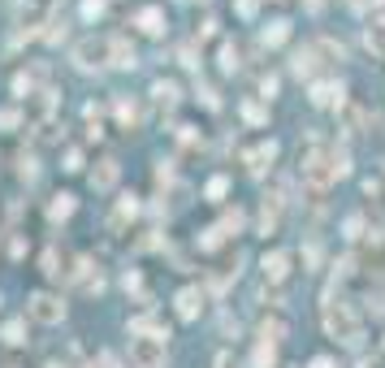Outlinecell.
<instances>
[{"label":"cell","mask_w":385,"mask_h":368,"mask_svg":"<svg viewBox=\"0 0 385 368\" xmlns=\"http://www.w3.org/2000/svg\"><path fill=\"white\" fill-rule=\"evenodd\" d=\"M273 156H278V143H273V139H268V143H260V147H251V152L243 156V161H247V169H251V174H264V169L273 165Z\"/></svg>","instance_id":"10"},{"label":"cell","mask_w":385,"mask_h":368,"mask_svg":"<svg viewBox=\"0 0 385 368\" xmlns=\"http://www.w3.org/2000/svg\"><path fill=\"white\" fill-rule=\"evenodd\" d=\"M48 368H70V364H61V359H52V364H48Z\"/></svg>","instance_id":"41"},{"label":"cell","mask_w":385,"mask_h":368,"mask_svg":"<svg viewBox=\"0 0 385 368\" xmlns=\"http://www.w3.org/2000/svg\"><path fill=\"white\" fill-rule=\"evenodd\" d=\"M74 65L78 70H104V65H113V43H108V39H83V43H74Z\"/></svg>","instance_id":"3"},{"label":"cell","mask_w":385,"mask_h":368,"mask_svg":"<svg viewBox=\"0 0 385 368\" xmlns=\"http://www.w3.org/2000/svg\"><path fill=\"white\" fill-rule=\"evenodd\" d=\"M273 91H278V78H273V74H264V78H260V95H264V100H268V95H273Z\"/></svg>","instance_id":"32"},{"label":"cell","mask_w":385,"mask_h":368,"mask_svg":"<svg viewBox=\"0 0 385 368\" xmlns=\"http://www.w3.org/2000/svg\"><path fill=\"white\" fill-rule=\"evenodd\" d=\"M290 334V321L282 317V312H268V317L260 321V338H268V342H282Z\"/></svg>","instance_id":"12"},{"label":"cell","mask_w":385,"mask_h":368,"mask_svg":"<svg viewBox=\"0 0 385 368\" xmlns=\"http://www.w3.org/2000/svg\"><path fill=\"white\" fill-rule=\"evenodd\" d=\"M70 213H74V195H65V191H61V195H52V204H48V217H52V221H65Z\"/></svg>","instance_id":"17"},{"label":"cell","mask_w":385,"mask_h":368,"mask_svg":"<svg viewBox=\"0 0 385 368\" xmlns=\"http://www.w3.org/2000/svg\"><path fill=\"white\" fill-rule=\"evenodd\" d=\"M122 286H126V290H143V278H139L135 269H126V278H122Z\"/></svg>","instance_id":"31"},{"label":"cell","mask_w":385,"mask_h":368,"mask_svg":"<svg viewBox=\"0 0 385 368\" xmlns=\"http://www.w3.org/2000/svg\"><path fill=\"white\" fill-rule=\"evenodd\" d=\"M359 368H385V359H364Z\"/></svg>","instance_id":"40"},{"label":"cell","mask_w":385,"mask_h":368,"mask_svg":"<svg viewBox=\"0 0 385 368\" xmlns=\"http://www.w3.org/2000/svg\"><path fill=\"white\" fill-rule=\"evenodd\" d=\"M130 217H139V195H122V199H117V213H113V221H108V226L122 230Z\"/></svg>","instance_id":"15"},{"label":"cell","mask_w":385,"mask_h":368,"mask_svg":"<svg viewBox=\"0 0 385 368\" xmlns=\"http://www.w3.org/2000/svg\"><path fill=\"white\" fill-rule=\"evenodd\" d=\"M130 368H164V338H135Z\"/></svg>","instance_id":"5"},{"label":"cell","mask_w":385,"mask_h":368,"mask_svg":"<svg viewBox=\"0 0 385 368\" xmlns=\"http://www.w3.org/2000/svg\"><path fill=\"white\" fill-rule=\"evenodd\" d=\"M243 117H247L251 126H264V122H268V113L260 109V104H255V100H243Z\"/></svg>","instance_id":"24"},{"label":"cell","mask_w":385,"mask_h":368,"mask_svg":"<svg viewBox=\"0 0 385 368\" xmlns=\"http://www.w3.org/2000/svg\"><path fill=\"white\" fill-rule=\"evenodd\" d=\"M108 43H113V65L117 70H135V61H139L135 57V43L126 35H108Z\"/></svg>","instance_id":"11"},{"label":"cell","mask_w":385,"mask_h":368,"mask_svg":"<svg viewBox=\"0 0 385 368\" xmlns=\"http://www.w3.org/2000/svg\"><path fill=\"white\" fill-rule=\"evenodd\" d=\"M273 359H278V342L260 338V342H255V368H273Z\"/></svg>","instance_id":"20"},{"label":"cell","mask_w":385,"mask_h":368,"mask_svg":"<svg viewBox=\"0 0 385 368\" xmlns=\"http://www.w3.org/2000/svg\"><path fill=\"white\" fill-rule=\"evenodd\" d=\"M278 221H282V199L268 195V199L260 204V234H273V230H278Z\"/></svg>","instance_id":"13"},{"label":"cell","mask_w":385,"mask_h":368,"mask_svg":"<svg viewBox=\"0 0 385 368\" xmlns=\"http://www.w3.org/2000/svg\"><path fill=\"white\" fill-rule=\"evenodd\" d=\"M43 273H48V278H57V273H61V256H57V247H48V251H43Z\"/></svg>","instance_id":"26"},{"label":"cell","mask_w":385,"mask_h":368,"mask_svg":"<svg viewBox=\"0 0 385 368\" xmlns=\"http://www.w3.org/2000/svg\"><path fill=\"white\" fill-rule=\"evenodd\" d=\"M135 26H139L143 35H152V39H160V35H164V26H169V22H164V9H156V5H147V9H139V14H135Z\"/></svg>","instance_id":"6"},{"label":"cell","mask_w":385,"mask_h":368,"mask_svg":"<svg viewBox=\"0 0 385 368\" xmlns=\"http://www.w3.org/2000/svg\"><path fill=\"white\" fill-rule=\"evenodd\" d=\"M359 226H364V221H359V217H351V221H347V238H359Z\"/></svg>","instance_id":"38"},{"label":"cell","mask_w":385,"mask_h":368,"mask_svg":"<svg viewBox=\"0 0 385 368\" xmlns=\"http://www.w3.org/2000/svg\"><path fill=\"white\" fill-rule=\"evenodd\" d=\"M26 312H31L39 325H61V321H65V303H61L57 295H48V290L31 295V299H26Z\"/></svg>","instance_id":"4"},{"label":"cell","mask_w":385,"mask_h":368,"mask_svg":"<svg viewBox=\"0 0 385 368\" xmlns=\"http://www.w3.org/2000/svg\"><path fill=\"white\" fill-rule=\"evenodd\" d=\"M295 74H299V78H303V74H307V78L316 74V48H299V52H295Z\"/></svg>","instance_id":"18"},{"label":"cell","mask_w":385,"mask_h":368,"mask_svg":"<svg viewBox=\"0 0 385 368\" xmlns=\"http://www.w3.org/2000/svg\"><path fill=\"white\" fill-rule=\"evenodd\" d=\"M312 104H342V87L338 83H312Z\"/></svg>","instance_id":"16"},{"label":"cell","mask_w":385,"mask_h":368,"mask_svg":"<svg viewBox=\"0 0 385 368\" xmlns=\"http://www.w3.org/2000/svg\"><path fill=\"white\" fill-rule=\"evenodd\" d=\"M22 334H26V325H22V321H9V325H5V342H9V347H22V342H26Z\"/></svg>","instance_id":"25"},{"label":"cell","mask_w":385,"mask_h":368,"mask_svg":"<svg viewBox=\"0 0 385 368\" xmlns=\"http://www.w3.org/2000/svg\"><path fill=\"white\" fill-rule=\"evenodd\" d=\"M286 35H290V26L278 18V22H268V26H264V35H260V39H264L268 48H278V43H286Z\"/></svg>","instance_id":"19"},{"label":"cell","mask_w":385,"mask_h":368,"mask_svg":"<svg viewBox=\"0 0 385 368\" xmlns=\"http://www.w3.org/2000/svg\"><path fill=\"white\" fill-rule=\"evenodd\" d=\"M299 169H303V182L320 195L329 182H338V178H347V152H338V147H329L325 139H307L303 147H299Z\"/></svg>","instance_id":"1"},{"label":"cell","mask_w":385,"mask_h":368,"mask_svg":"<svg viewBox=\"0 0 385 368\" xmlns=\"http://www.w3.org/2000/svg\"><path fill=\"white\" fill-rule=\"evenodd\" d=\"M212 368H238V359H234L230 351H221V355H216V364H212Z\"/></svg>","instance_id":"34"},{"label":"cell","mask_w":385,"mask_h":368,"mask_svg":"<svg viewBox=\"0 0 385 368\" xmlns=\"http://www.w3.org/2000/svg\"><path fill=\"white\" fill-rule=\"evenodd\" d=\"M226 191H230V182H226V178H212V182H208V199H221Z\"/></svg>","instance_id":"29"},{"label":"cell","mask_w":385,"mask_h":368,"mask_svg":"<svg viewBox=\"0 0 385 368\" xmlns=\"http://www.w3.org/2000/svg\"><path fill=\"white\" fill-rule=\"evenodd\" d=\"M307 368H334V359H329V355H316V359H312Z\"/></svg>","instance_id":"39"},{"label":"cell","mask_w":385,"mask_h":368,"mask_svg":"<svg viewBox=\"0 0 385 368\" xmlns=\"http://www.w3.org/2000/svg\"><path fill=\"white\" fill-rule=\"evenodd\" d=\"M364 191H368V195H372V199L385 208V182H372V178H368V182H364Z\"/></svg>","instance_id":"28"},{"label":"cell","mask_w":385,"mask_h":368,"mask_svg":"<svg viewBox=\"0 0 385 368\" xmlns=\"http://www.w3.org/2000/svg\"><path fill=\"white\" fill-rule=\"evenodd\" d=\"M117 174H122V165L108 156V161H100V165L91 169V186H95V191H113V186H117Z\"/></svg>","instance_id":"7"},{"label":"cell","mask_w":385,"mask_h":368,"mask_svg":"<svg viewBox=\"0 0 385 368\" xmlns=\"http://www.w3.org/2000/svg\"><path fill=\"white\" fill-rule=\"evenodd\" d=\"M65 169H70V174H74V169H83V156H78V152H70V156H65Z\"/></svg>","instance_id":"36"},{"label":"cell","mask_w":385,"mask_h":368,"mask_svg":"<svg viewBox=\"0 0 385 368\" xmlns=\"http://www.w3.org/2000/svg\"><path fill=\"white\" fill-rule=\"evenodd\" d=\"M221 70H226V74H234V70H238V48H234L230 39L221 43Z\"/></svg>","instance_id":"23"},{"label":"cell","mask_w":385,"mask_h":368,"mask_svg":"<svg viewBox=\"0 0 385 368\" xmlns=\"http://www.w3.org/2000/svg\"><path fill=\"white\" fill-rule=\"evenodd\" d=\"M104 5H108V0H83V14H87V18H100Z\"/></svg>","instance_id":"30"},{"label":"cell","mask_w":385,"mask_h":368,"mask_svg":"<svg viewBox=\"0 0 385 368\" xmlns=\"http://www.w3.org/2000/svg\"><path fill=\"white\" fill-rule=\"evenodd\" d=\"M100 368H117V355H108V351H100V359H95Z\"/></svg>","instance_id":"37"},{"label":"cell","mask_w":385,"mask_h":368,"mask_svg":"<svg viewBox=\"0 0 385 368\" xmlns=\"http://www.w3.org/2000/svg\"><path fill=\"white\" fill-rule=\"evenodd\" d=\"M117 117H122L126 126H135V122H139V104L126 100V95H117Z\"/></svg>","instance_id":"22"},{"label":"cell","mask_w":385,"mask_h":368,"mask_svg":"<svg viewBox=\"0 0 385 368\" xmlns=\"http://www.w3.org/2000/svg\"><path fill=\"white\" fill-rule=\"evenodd\" d=\"M320 321H325L329 338H338L342 347H359V342H364L359 317L351 312V303H347V299H329V303H325V312H320Z\"/></svg>","instance_id":"2"},{"label":"cell","mask_w":385,"mask_h":368,"mask_svg":"<svg viewBox=\"0 0 385 368\" xmlns=\"http://www.w3.org/2000/svg\"><path fill=\"white\" fill-rule=\"evenodd\" d=\"M255 5H260V0H238V14L243 18H255Z\"/></svg>","instance_id":"35"},{"label":"cell","mask_w":385,"mask_h":368,"mask_svg":"<svg viewBox=\"0 0 385 368\" xmlns=\"http://www.w3.org/2000/svg\"><path fill=\"white\" fill-rule=\"evenodd\" d=\"M260 269H264L268 282H286V273H290V251H268Z\"/></svg>","instance_id":"9"},{"label":"cell","mask_w":385,"mask_h":368,"mask_svg":"<svg viewBox=\"0 0 385 368\" xmlns=\"http://www.w3.org/2000/svg\"><path fill=\"white\" fill-rule=\"evenodd\" d=\"M199 247H204V251H212V247H221V226H212V230H204V234H199Z\"/></svg>","instance_id":"27"},{"label":"cell","mask_w":385,"mask_h":368,"mask_svg":"<svg viewBox=\"0 0 385 368\" xmlns=\"http://www.w3.org/2000/svg\"><path fill=\"white\" fill-rule=\"evenodd\" d=\"M152 95H156L160 104H178V83H164V78H160V83L152 87Z\"/></svg>","instance_id":"21"},{"label":"cell","mask_w":385,"mask_h":368,"mask_svg":"<svg viewBox=\"0 0 385 368\" xmlns=\"http://www.w3.org/2000/svg\"><path fill=\"white\" fill-rule=\"evenodd\" d=\"M364 43H368L372 57H385V18H381V14L368 18V26H364Z\"/></svg>","instance_id":"8"},{"label":"cell","mask_w":385,"mask_h":368,"mask_svg":"<svg viewBox=\"0 0 385 368\" xmlns=\"http://www.w3.org/2000/svg\"><path fill=\"white\" fill-rule=\"evenodd\" d=\"M347 5H351L355 14H368V9H376V5H381V0H347Z\"/></svg>","instance_id":"33"},{"label":"cell","mask_w":385,"mask_h":368,"mask_svg":"<svg viewBox=\"0 0 385 368\" xmlns=\"http://www.w3.org/2000/svg\"><path fill=\"white\" fill-rule=\"evenodd\" d=\"M199 307H204V295H199L195 286L178 290V317H182V321H195V317H199Z\"/></svg>","instance_id":"14"}]
</instances>
